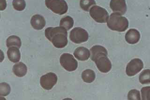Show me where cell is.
<instances>
[{"mask_svg": "<svg viewBox=\"0 0 150 100\" xmlns=\"http://www.w3.org/2000/svg\"><path fill=\"white\" fill-rule=\"evenodd\" d=\"M45 35L56 48H62L67 46L68 33L63 27H47L45 31Z\"/></svg>", "mask_w": 150, "mask_h": 100, "instance_id": "cell-1", "label": "cell"}, {"mask_svg": "<svg viewBox=\"0 0 150 100\" xmlns=\"http://www.w3.org/2000/svg\"><path fill=\"white\" fill-rule=\"evenodd\" d=\"M107 26L112 31L122 32L129 27V21L125 17L116 13H112L107 22Z\"/></svg>", "mask_w": 150, "mask_h": 100, "instance_id": "cell-2", "label": "cell"}, {"mask_svg": "<svg viewBox=\"0 0 150 100\" xmlns=\"http://www.w3.org/2000/svg\"><path fill=\"white\" fill-rule=\"evenodd\" d=\"M45 4L47 8L57 14H64L68 11V4L63 0H47Z\"/></svg>", "mask_w": 150, "mask_h": 100, "instance_id": "cell-3", "label": "cell"}, {"mask_svg": "<svg viewBox=\"0 0 150 100\" xmlns=\"http://www.w3.org/2000/svg\"><path fill=\"white\" fill-rule=\"evenodd\" d=\"M89 12L92 18L98 23H105L108 22L109 18L108 11L100 6L97 5L93 6Z\"/></svg>", "mask_w": 150, "mask_h": 100, "instance_id": "cell-4", "label": "cell"}, {"mask_svg": "<svg viewBox=\"0 0 150 100\" xmlns=\"http://www.w3.org/2000/svg\"><path fill=\"white\" fill-rule=\"evenodd\" d=\"M60 62L63 68L68 72L75 71L78 66L77 61L69 53H64L61 55Z\"/></svg>", "mask_w": 150, "mask_h": 100, "instance_id": "cell-5", "label": "cell"}, {"mask_svg": "<svg viewBox=\"0 0 150 100\" xmlns=\"http://www.w3.org/2000/svg\"><path fill=\"white\" fill-rule=\"evenodd\" d=\"M89 38L88 33L81 27H75L70 31L69 39L73 43L80 44L87 41Z\"/></svg>", "mask_w": 150, "mask_h": 100, "instance_id": "cell-6", "label": "cell"}, {"mask_svg": "<svg viewBox=\"0 0 150 100\" xmlns=\"http://www.w3.org/2000/svg\"><path fill=\"white\" fill-rule=\"evenodd\" d=\"M57 76L55 73L49 72L41 77L40 84L44 89L49 90L57 83Z\"/></svg>", "mask_w": 150, "mask_h": 100, "instance_id": "cell-7", "label": "cell"}, {"mask_svg": "<svg viewBox=\"0 0 150 100\" xmlns=\"http://www.w3.org/2000/svg\"><path fill=\"white\" fill-rule=\"evenodd\" d=\"M144 67V64L141 59L134 58L128 63L126 68V73L129 77L134 76L139 72Z\"/></svg>", "mask_w": 150, "mask_h": 100, "instance_id": "cell-8", "label": "cell"}, {"mask_svg": "<svg viewBox=\"0 0 150 100\" xmlns=\"http://www.w3.org/2000/svg\"><path fill=\"white\" fill-rule=\"evenodd\" d=\"M95 62L98 70L101 72L108 73L111 69V62L107 56L103 55L99 57Z\"/></svg>", "mask_w": 150, "mask_h": 100, "instance_id": "cell-9", "label": "cell"}, {"mask_svg": "<svg viewBox=\"0 0 150 100\" xmlns=\"http://www.w3.org/2000/svg\"><path fill=\"white\" fill-rule=\"evenodd\" d=\"M110 8L114 13L121 15H124L127 11V5L124 0H112L110 3Z\"/></svg>", "mask_w": 150, "mask_h": 100, "instance_id": "cell-10", "label": "cell"}, {"mask_svg": "<svg viewBox=\"0 0 150 100\" xmlns=\"http://www.w3.org/2000/svg\"><path fill=\"white\" fill-rule=\"evenodd\" d=\"M91 58L93 62H95L98 58L101 56L108 55V51L105 48L100 45H95L91 48Z\"/></svg>", "mask_w": 150, "mask_h": 100, "instance_id": "cell-11", "label": "cell"}, {"mask_svg": "<svg viewBox=\"0 0 150 100\" xmlns=\"http://www.w3.org/2000/svg\"><path fill=\"white\" fill-rule=\"evenodd\" d=\"M30 24L34 29L40 30L45 26L46 22L42 16L36 14L32 17L30 20Z\"/></svg>", "mask_w": 150, "mask_h": 100, "instance_id": "cell-12", "label": "cell"}, {"mask_svg": "<svg viewBox=\"0 0 150 100\" xmlns=\"http://www.w3.org/2000/svg\"><path fill=\"white\" fill-rule=\"evenodd\" d=\"M126 41L130 44H135L138 43L140 38V34L137 30L131 29L125 34Z\"/></svg>", "mask_w": 150, "mask_h": 100, "instance_id": "cell-13", "label": "cell"}, {"mask_svg": "<svg viewBox=\"0 0 150 100\" xmlns=\"http://www.w3.org/2000/svg\"><path fill=\"white\" fill-rule=\"evenodd\" d=\"M74 55L76 59L84 61L88 60L91 56V53L88 49L83 47H79L76 49Z\"/></svg>", "mask_w": 150, "mask_h": 100, "instance_id": "cell-14", "label": "cell"}, {"mask_svg": "<svg viewBox=\"0 0 150 100\" xmlns=\"http://www.w3.org/2000/svg\"><path fill=\"white\" fill-rule=\"evenodd\" d=\"M8 57L12 62H18L21 59V54L18 48L11 47L8 48L7 51Z\"/></svg>", "mask_w": 150, "mask_h": 100, "instance_id": "cell-15", "label": "cell"}, {"mask_svg": "<svg viewBox=\"0 0 150 100\" xmlns=\"http://www.w3.org/2000/svg\"><path fill=\"white\" fill-rule=\"evenodd\" d=\"M13 72L16 76L23 77L27 73V66L22 62H18L13 66Z\"/></svg>", "mask_w": 150, "mask_h": 100, "instance_id": "cell-16", "label": "cell"}, {"mask_svg": "<svg viewBox=\"0 0 150 100\" xmlns=\"http://www.w3.org/2000/svg\"><path fill=\"white\" fill-rule=\"evenodd\" d=\"M96 78L95 72L91 69L84 70L82 73V79L84 82L91 83L95 80Z\"/></svg>", "mask_w": 150, "mask_h": 100, "instance_id": "cell-17", "label": "cell"}, {"mask_svg": "<svg viewBox=\"0 0 150 100\" xmlns=\"http://www.w3.org/2000/svg\"><path fill=\"white\" fill-rule=\"evenodd\" d=\"M22 45L21 39L16 35H11L7 39L6 45L8 48L11 47L12 46H16L18 48H20Z\"/></svg>", "mask_w": 150, "mask_h": 100, "instance_id": "cell-18", "label": "cell"}, {"mask_svg": "<svg viewBox=\"0 0 150 100\" xmlns=\"http://www.w3.org/2000/svg\"><path fill=\"white\" fill-rule=\"evenodd\" d=\"M74 25V20L69 16H66L61 19L60 22V27H63L67 31L72 28Z\"/></svg>", "mask_w": 150, "mask_h": 100, "instance_id": "cell-19", "label": "cell"}, {"mask_svg": "<svg viewBox=\"0 0 150 100\" xmlns=\"http://www.w3.org/2000/svg\"><path fill=\"white\" fill-rule=\"evenodd\" d=\"M139 81L143 85L150 84V70L145 69L140 74Z\"/></svg>", "mask_w": 150, "mask_h": 100, "instance_id": "cell-20", "label": "cell"}, {"mask_svg": "<svg viewBox=\"0 0 150 100\" xmlns=\"http://www.w3.org/2000/svg\"><path fill=\"white\" fill-rule=\"evenodd\" d=\"M96 4L93 0H82L80 1V6L82 10L86 11H89L93 6Z\"/></svg>", "mask_w": 150, "mask_h": 100, "instance_id": "cell-21", "label": "cell"}, {"mask_svg": "<svg viewBox=\"0 0 150 100\" xmlns=\"http://www.w3.org/2000/svg\"><path fill=\"white\" fill-rule=\"evenodd\" d=\"M11 87L9 84L5 82L0 84V96H6L11 93Z\"/></svg>", "mask_w": 150, "mask_h": 100, "instance_id": "cell-22", "label": "cell"}, {"mask_svg": "<svg viewBox=\"0 0 150 100\" xmlns=\"http://www.w3.org/2000/svg\"><path fill=\"white\" fill-rule=\"evenodd\" d=\"M14 9L17 11H23L26 6V3L23 0H15L12 3Z\"/></svg>", "mask_w": 150, "mask_h": 100, "instance_id": "cell-23", "label": "cell"}, {"mask_svg": "<svg viewBox=\"0 0 150 100\" xmlns=\"http://www.w3.org/2000/svg\"><path fill=\"white\" fill-rule=\"evenodd\" d=\"M128 100H141L140 93L136 89H132L128 94Z\"/></svg>", "mask_w": 150, "mask_h": 100, "instance_id": "cell-24", "label": "cell"}, {"mask_svg": "<svg viewBox=\"0 0 150 100\" xmlns=\"http://www.w3.org/2000/svg\"><path fill=\"white\" fill-rule=\"evenodd\" d=\"M141 92L142 100H150V86L143 87Z\"/></svg>", "mask_w": 150, "mask_h": 100, "instance_id": "cell-25", "label": "cell"}, {"mask_svg": "<svg viewBox=\"0 0 150 100\" xmlns=\"http://www.w3.org/2000/svg\"><path fill=\"white\" fill-rule=\"evenodd\" d=\"M0 100H6L4 97H3L1 96L0 97Z\"/></svg>", "mask_w": 150, "mask_h": 100, "instance_id": "cell-26", "label": "cell"}, {"mask_svg": "<svg viewBox=\"0 0 150 100\" xmlns=\"http://www.w3.org/2000/svg\"><path fill=\"white\" fill-rule=\"evenodd\" d=\"M62 100H73L71 98H65V99H63Z\"/></svg>", "mask_w": 150, "mask_h": 100, "instance_id": "cell-27", "label": "cell"}]
</instances>
